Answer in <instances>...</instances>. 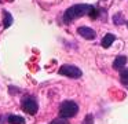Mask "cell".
Returning <instances> with one entry per match:
<instances>
[{
  "label": "cell",
  "instance_id": "3",
  "mask_svg": "<svg viewBox=\"0 0 128 124\" xmlns=\"http://www.w3.org/2000/svg\"><path fill=\"white\" fill-rule=\"evenodd\" d=\"M59 74H62V76H66V77H70V79H80L81 77V70L77 68V66L74 65H62L61 68H59L58 70Z\"/></svg>",
  "mask_w": 128,
  "mask_h": 124
},
{
  "label": "cell",
  "instance_id": "4",
  "mask_svg": "<svg viewBox=\"0 0 128 124\" xmlns=\"http://www.w3.org/2000/svg\"><path fill=\"white\" fill-rule=\"evenodd\" d=\"M21 106H22V110L28 114H36L37 110H39V105H37V101L33 98V96H25L21 102Z\"/></svg>",
  "mask_w": 128,
  "mask_h": 124
},
{
  "label": "cell",
  "instance_id": "5",
  "mask_svg": "<svg viewBox=\"0 0 128 124\" xmlns=\"http://www.w3.org/2000/svg\"><path fill=\"white\" fill-rule=\"evenodd\" d=\"M77 32H78V35H80L81 37L87 39V40H94L95 36H96L95 30L91 29V28H88V26H80L77 29Z\"/></svg>",
  "mask_w": 128,
  "mask_h": 124
},
{
  "label": "cell",
  "instance_id": "1",
  "mask_svg": "<svg viewBox=\"0 0 128 124\" xmlns=\"http://www.w3.org/2000/svg\"><path fill=\"white\" fill-rule=\"evenodd\" d=\"M94 6L91 4H74L72 7H69L64 14V22L65 24H70L72 21H74L76 18H80L83 15H88L91 14V11L94 10Z\"/></svg>",
  "mask_w": 128,
  "mask_h": 124
},
{
  "label": "cell",
  "instance_id": "6",
  "mask_svg": "<svg viewBox=\"0 0 128 124\" xmlns=\"http://www.w3.org/2000/svg\"><path fill=\"white\" fill-rule=\"evenodd\" d=\"M125 63H127V57H125V55H118L113 62V68L117 69V70H122Z\"/></svg>",
  "mask_w": 128,
  "mask_h": 124
},
{
  "label": "cell",
  "instance_id": "8",
  "mask_svg": "<svg viewBox=\"0 0 128 124\" xmlns=\"http://www.w3.org/2000/svg\"><path fill=\"white\" fill-rule=\"evenodd\" d=\"M7 121L10 124H25V118L22 116H17V114H10Z\"/></svg>",
  "mask_w": 128,
  "mask_h": 124
},
{
  "label": "cell",
  "instance_id": "13",
  "mask_svg": "<svg viewBox=\"0 0 128 124\" xmlns=\"http://www.w3.org/2000/svg\"><path fill=\"white\" fill-rule=\"evenodd\" d=\"M127 26H128V21H127Z\"/></svg>",
  "mask_w": 128,
  "mask_h": 124
},
{
  "label": "cell",
  "instance_id": "10",
  "mask_svg": "<svg viewBox=\"0 0 128 124\" xmlns=\"http://www.w3.org/2000/svg\"><path fill=\"white\" fill-rule=\"evenodd\" d=\"M120 77H121V81L124 84H128V68L127 69H122L120 72Z\"/></svg>",
  "mask_w": 128,
  "mask_h": 124
},
{
  "label": "cell",
  "instance_id": "2",
  "mask_svg": "<svg viewBox=\"0 0 128 124\" xmlns=\"http://www.w3.org/2000/svg\"><path fill=\"white\" fill-rule=\"evenodd\" d=\"M78 112V105L73 101H65L59 105V116L64 118H69L76 116Z\"/></svg>",
  "mask_w": 128,
  "mask_h": 124
},
{
  "label": "cell",
  "instance_id": "7",
  "mask_svg": "<svg viewBox=\"0 0 128 124\" xmlns=\"http://www.w3.org/2000/svg\"><path fill=\"white\" fill-rule=\"evenodd\" d=\"M114 40H116V36L112 35V33H108V35L102 39V47L103 48H109V47L112 46V43H114Z\"/></svg>",
  "mask_w": 128,
  "mask_h": 124
},
{
  "label": "cell",
  "instance_id": "11",
  "mask_svg": "<svg viewBox=\"0 0 128 124\" xmlns=\"http://www.w3.org/2000/svg\"><path fill=\"white\" fill-rule=\"evenodd\" d=\"M113 21H114V24H116V25H121L122 22H124V21H122V15H121V14H116V15L113 17Z\"/></svg>",
  "mask_w": 128,
  "mask_h": 124
},
{
  "label": "cell",
  "instance_id": "12",
  "mask_svg": "<svg viewBox=\"0 0 128 124\" xmlns=\"http://www.w3.org/2000/svg\"><path fill=\"white\" fill-rule=\"evenodd\" d=\"M51 124H69V121H68L66 118L61 117V118H55V120H52Z\"/></svg>",
  "mask_w": 128,
  "mask_h": 124
},
{
  "label": "cell",
  "instance_id": "9",
  "mask_svg": "<svg viewBox=\"0 0 128 124\" xmlns=\"http://www.w3.org/2000/svg\"><path fill=\"white\" fill-rule=\"evenodd\" d=\"M3 25L4 28H8L12 25V15L8 11H3Z\"/></svg>",
  "mask_w": 128,
  "mask_h": 124
}]
</instances>
